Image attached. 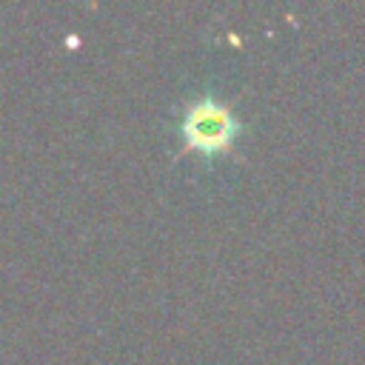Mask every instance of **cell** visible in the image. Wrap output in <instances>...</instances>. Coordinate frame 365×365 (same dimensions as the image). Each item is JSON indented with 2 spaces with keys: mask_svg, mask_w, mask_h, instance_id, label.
I'll use <instances>...</instances> for the list:
<instances>
[{
  "mask_svg": "<svg viewBox=\"0 0 365 365\" xmlns=\"http://www.w3.org/2000/svg\"><path fill=\"white\" fill-rule=\"evenodd\" d=\"M242 123L237 120L234 108L222 103L217 94H197L194 100L185 103L180 114V137H182V151H197V154H222L234 145Z\"/></svg>",
  "mask_w": 365,
  "mask_h": 365,
  "instance_id": "obj_1",
  "label": "cell"
}]
</instances>
